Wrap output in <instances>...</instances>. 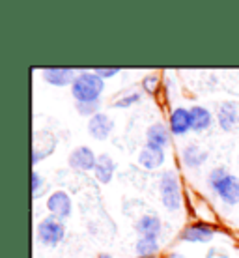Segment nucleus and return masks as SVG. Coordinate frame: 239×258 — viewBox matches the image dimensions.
<instances>
[{
  "mask_svg": "<svg viewBox=\"0 0 239 258\" xmlns=\"http://www.w3.org/2000/svg\"><path fill=\"white\" fill-rule=\"evenodd\" d=\"M105 90V81L96 71H83L71 84V94L77 103H90L99 101V97Z\"/></svg>",
  "mask_w": 239,
  "mask_h": 258,
  "instance_id": "1",
  "label": "nucleus"
},
{
  "mask_svg": "<svg viewBox=\"0 0 239 258\" xmlns=\"http://www.w3.org/2000/svg\"><path fill=\"white\" fill-rule=\"evenodd\" d=\"M159 195H161L163 206L168 212H178L183 204V195H181V183L178 180V174L174 170H165L159 181Z\"/></svg>",
  "mask_w": 239,
  "mask_h": 258,
  "instance_id": "2",
  "label": "nucleus"
},
{
  "mask_svg": "<svg viewBox=\"0 0 239 258\" xmlns=\"http://www.w3.org/2000/svg\"><path fill=\"white\" fill-rule=\"evenodd\" d=\"M38 239L41 241V245L45 247H56L64 239L65 236V226L64 223L56 217H45V219H41L38 223Z\"/></svg>",
  "mask_w": 239,
  "mask_h": 258,
  "instance_id": "3",
  "label": "nucleus"
},
{
  "mask_svg": "<svg viewBox=\"0 0 239 258\" xmlns=\"http://www.w3.org/2000/svg\"><path fill=\"white\" fill-rule=\"evenodd\" d=\"M217 193L224 204L228 206H235L239 204V178L237 176H233L232 172H228L219 183H215L213 187H211Z\"/></svg>",
  "mask_w": 239,
  "mask_h": 258,
  "instance_id": "4",
  "label": "nucleus"
},
{
  "mask_svg": "<svg viewBox=\"0 0 239 258\" xmlns=\"http://www.w3.org/2000/svg\"><path fill=\"white\" fill-rule=\"evenodd\" d=\"M47 210L51 212L52 217L64 221L71 215L73 202L71 197L65 193V191H54V193L47 199Z\"/></svg>",
  "mask_w": 239,
  "mask_h": 258,
  "instance_id": "5",
  "label": "nucleus"
},
{
  "mask_svg": "<svg viewBox=\"0 0 239 258\" xmlns=\"http://www.w3.org/2000/svg\"><path fill=\"white\" fill-rule=\"evenodd\" d=\"M67 163L73 170H94L97 163V155L94 154V150L90 146H77L75 150H71V154L67 157Z\"/></svg>",
  "mask_w": 239,
  "mask_h": 258,
  "instance_id": "6",
  "label": "nucleus"
},
{
  "mask_svg": "<svg viewBox=\"0 0 239 258\" xmlns=\"http://www.w3.org/2000/svg\"><path fill=\"white\" fill-rule=\"evenodd\" d=\"M215 238V228L206 223H193L185 226V230L181 232V239L187 243H209Z\"/></svg>",
  "mask_w": 239,
  "mask_h": 258,
  "instance_id": "7",
  "label": "nucleus"
},
{
  "mask_svg": "<svg viewBox=\"0 0 239 258\" xmlns=\"http://www.w3.org/2000/svg\"><path fill=\"white\" fill-rule=\"evenodd\" d=\"M168 127L172 131V135H176V137L187 135L189 131L193 129V123H191V110H189L187 107H176V109L170 112Z\"/></svg>",
  "mask_w": 239,
  "mask_h": 258,
  "instance_id": "8",
  "label": "nucleus"
},
{
  "mask_svg": "<svg viewBox=\"0 0 239 258\" xmlns=\"http://www.w3.org/2000/svg\"><path fill=\"white\" fill-rule=\"evenodd\" d=\"M114 129V122L110 120V116H107L105 112H97L96 116H92L88 120V133L92 139L96 141H105L109 139V135Z\"/></svg>",
  "mask_w": 239,
  "mask_h": 258,
  "instance_id": "9",
  "label": "nucleus"
},
{
  "mask_svg": "<svg viewBox=\"0 0 239 258\" xmlns=\"http://www.w3.org/2000/svg\"><path fill=\"white\" fill-rule=\"evenodd\" d=\"M41 75L52 86H67L77 79V73L71 68H43Z\"/></svg>",
  "mask_w": 239,
  "mask_h": 258,
  "instance_id": "10",
  "label": "nucleus"
},
{
  "mask_svg": "<svg viewBox=\"0 0 239 258\" xmlns=\"http://www.w3.org/2000/svg\"><path fill=\"white\" fill-rule=\"evenodd\" d=\"M217 122H219L222 131H232L239 123V103H235V101H224L219 107Z\"/></svg>",
  "mask_w": 239,
  "mask_h": 258,
  "instance_id": "11",
  "label": "nucleus"
},
{
  "mask_svg": "<svg viewBox=\"0 0 239 258\" xmlns=\"http://www.w3.org/2000/svg\"><path fill=\"white\" fill-rule=\"evenodd\" d=\"M170 139H172V131L168 125L165 123L157 122V123H151L146 131V144L149 146H155V148H167L168 144H170Z\"/></svg>",
  "mask_w": 239,
  "mask_h": 258,
  "instance_id": "12",
  "label": "nucleus"
},
{
  "mask_svg": "<svg viewBox=\"0 0 239 258\" xmlns=\"http://www.w3.org/2000/svg\"><path fill=\"white\" fill-rule=\"evenodd\" d=\"M165 163V150L146 144L138 154V165L146 170H155Z\"/></svg>",
  "mask_w": 239,
  "mask_h": 258,
  "instance_id": "13",
  "label": "nucleus"
},
{
  "mask_svg": "<svg viewBox=\"0 0 239 258\" xmlns=\"http://www.w3.org/2000/svg\"><path fill=\"white\" fill-rule=\"evenodd\" d=\"M135 230L138 232L140 238H142V236H146V238H157L163 230V223L157 215L148 213V215H142L140 219L136 221Z\"/></svg>",
  "mask_w": 239,
  "mask_h": 258,
  "instance_id": "14",
  "label": "nucleus"
},
{
  "mask_svg": "<svg viewBox=\"0 0 239 258\" xmlns=\"http://www.w3.org/2000/svg\"><path fill=\"white\" fill-rule=\"evenodd\" d=\"M116 172V163L112 161V157L109 154L97 155V163L94 168V176L97 178L99 183H110L112 176Z\"/></svg>",
  "mask_w": 239,
  "mask_h": 258,
  "instance_id": "15",
  "label": "nucleus"
},
{
  "mask_svg": "<svg viewBox=\"0 0 239 258\" xmlns=\"http://www.w3.org/2000/svg\"><path fill=\"white\" fill-rule=\"evenodd\" d=\"M207 159H209V152H207V150H202L200 146H196V144H189V146H185L183 152H181V161L185 163V167H189V168L202 167Z\"/></svg>",
  "mask_w": 239,
  "mask_h": 258,
  "instance_id": "16",
  "label": "nucleus"
},
{
  "mask_svg": "<svg viewBox=\"0 0 239 258\" xmlns=\"http://www.w3.org/2000/svg\"><path fill=\"white\" fill-rule=\"evenodd\" d=\"M191 123H193V131L196 133H200V131H206L211 123H213V114L206 109V107H202V105H194L191 107Z\"/></svg>",
  "mask_w": 239,
  "mask_h": 258,
  "instance_id": "17",
  "label": "nucleus"
},
{
  "mask_svg": "<svg viewBox=\"0 0 239 258\" xmlns=\"http://www.w3.org/2000/svg\"><path fill=\"white\" fill-rule=\"evenodd\" d=\"M159 252V241L157 238H142L136 239L135 243V254L138 258H153Z\"/></svg>",
  "mask_w": 239,
  "mask_h": 258,
  "instance_id": "18",
  "label": "nucleus"
},
{
  "mask_svg": "<svg viewBox=\"0 0 239 258\" xmlns=\"http://www.w3.org/2000/svg\"><path fill=\"white\" fill-rule=\"evenodd\" d=\"M99 107H101V103H99V101H90V103H77V112L81 114V116L92 118V116H96L97 112H99Z\"/></svg>",
  "mask_w": 239,
  "mask_h": 258,
  "instance_id": "19",
  "label": "nucleus"
},
{
  "mask_svg": "<svg viewBox=\"0 0 239 258\" xmlns=\"http://www.w3.org/2000/svg\"><path fill=\"white\" fill-rule=\"evenodd\" d=\"M136 101H140V94L138 92H131L127 96H122L120 99H116L112 107H116V109H127V107H133Z\"/></svg>",
  "mask_w": 239,
  "mask_h": 258,
  "instance_id": "20",
  "label": "nucleus"
},
{
  "mask_svg": "<svg viewBox=\"0 0 239 258\" xmlns=\"http://www.w3.org/2000/svg\"><path fill=\"white\" fill-rule=\"evenodd\" d=\"M157 86H159V75L157 73H149L142 79V88L149 94H155Z\"/></svg>",
  "mask_w": 239,
  "mask_h": 258,
  "instance_id": "21",
  "label": "nucleus"
},
{
  "mask_svg": "<svg viewBox=\"0 0 239 258\" xmlns=\"http://www.w3.org/2000/svg\"><path fill=\"white\" fill-rule=\"evenodd\" d=\"M43 178L39 176V172H36V170H32V174H30V187H32V193H34V197L39 193V189L43 187Z\"/></svg>",
  "mask_w": 239,
  "mask_h": 258,
  "instance_id": "22",
  "label": "nucleus"
},
{
  "mask_svg": "<svg viewBox=\"0 0 239 258\" xmlns=\"http://www.w3.org/2000/svg\"><path fill=\"white\" fill-rule=\"evenodd\" d=\"M94 71L105 81V79H110V77H114V75H118L120 70H118V68H96Z\"/></svg>",
  "mask_w": 239,
  "mask_h": 258,
  "instance_id": "23",
  "label": "nucleus"
},
{
  "mask_svg": "<svg viewBox=\"0 0 239 258\" xmlns=\"http://www.w3.org/2000/svg\"><path fill=\"white\" fill-rule=\"evenodd\" d=\"M51 154H52V150H45V152H41V150L36 146V148H34V152H32V165H38L43 157H47V155H51Z\"/></svg>",
  "mask_w": 239,
  "mask_h": 258,
  "instance_id": "24",
  "label": "nucleus"
},
{
  "mask_svg": "<svg viewBox=\"0 0 239 258\" xmlns=\"http://www.w3.org/2000/svg\"><path fill=\"white\" fill-rule=\"evenodd\" d=\"M97 258H112V256H110V254H105V252H103V254H99Z\"/></svg>",
  "mask_w": 239,
  "mask_h": 258,
  "instance_id": "25",
  "label": "nucleus"
}]
</instances>
